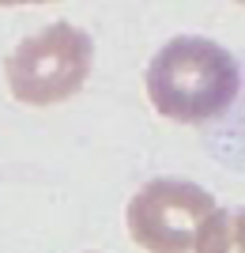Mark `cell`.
Returning a JSON list of instances; mask_svg holds the SVG:
<instances>
[{"label": "cell", "instance_id": "5", "mask_svg": "<svg viewBox=\"0 0 245 253\" xmlns=\"http://www.w3.org/2000/svg\"><path fill=\"white\" fill-rule=\"evenodd\" d=\"M15 4H53V0H0V8H15Z\"/></svg>", "mask_w": 245, "mask_h": 253}, {"label": "cell", "instance_id": "2", "mask_svg": "<svg viewBox=\"0 0 245 253\" xmlns=\"http://www.w3.org/2000/svg\"><path fill=\"white\" fill-rule=\"evenodd\" d=\"M95 64L91 34L72 23H53L23 38L4 61L8 91L27 106H57L87 84Z\"/></svg>", "mask_w": 245, "mask_h": 253}, {"label": "cell", "instance_id": "6", "mask_svg": "<svg viewBox=\"0 0 245 253\" xmlns=\"http://www.w3.org/2000/svg\"><path fill=\"white\" fill-rule=\"evenodd\" d=\"M234 4H242V8H245V0H234Z\"/></svg>", "mask_w": 245, "mask_h": 253}, {"label": "cell", "instance_id": "1", "mask_svg": "<svg viewBox=\"0 0 245 253\" xmlns=\"http://www.w3.org/2000/svg\"><path fill=\"white\" fill-rule=\"evenodd\" d=\"M147 98L166 121L204 125L226 114L238 98V64L219 42L181 34L170 38L147 64Z\"/></svg>", "mask_w": 245, "mask_h": 253}, {"label": "cell", "instance_id": "3", "mask_svg": "<svg viewBox=\"0 0 245 253\" xmlns=\"http://www.w3.org/2000/svg\"><path fill=\"white\" fill-rule=\"evenodd\" d=\"M219 204L204 185L185 178H151L125 208L128 238L147 253H196Z\"/></svg>", "mask_w": 245, "mask_h": 253}, {"label": "cell", "instance_id": "4", "mask_svg": "<svg viewBox=\"0 0 245 253\" xmlns=\"http://www.w3.org/2000/svg\"><path fill=\"white\" fill-rule=\"evenodd\" d=\"M196 253H245V208L219 211L204 231Z\"/></svg>", "mask_w": 245, "mask_h": 253}]
</instances>
